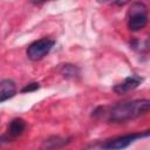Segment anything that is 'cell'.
<instances>
[{"label": "cell", "mask_w": 150, "mask_h": 150, "mask_svg": "<svg viewBox=\"0 0 150 150\" xmlns=\"http://www.w3.org/2000/svg\"><path fill=\"white\" fill-rule=\"evenodd\" d=\"M16 93V86L14 81L6 79L0 81V103L12 98Z\"/></svg>", "instance_id": "obj_7"}, {"label": "cell", "mask_w": 150, "mask_h": 150, "mask_svg": "<svg viewBox=\"0 0 150 150\" xmlns=\"http://www.w3.org/2000/svg\"><path fill=\"white\" fill-rule=\"evenodd\" d=\"M39 83H36V82H34V83H29V84H27L25 88H22V93H29V91H34V90H36V89H39Z\"/></svg>", "instance_id": "obj_10"}, {"label": "cell", "mask_w": 150, "mask_h": 150, "mask_svg": "<svg viewBox=\"0 0 150 150\" xmlns=\"http://www.w3.org/2000/svg\"><path fill=\"white\" fill-rule=\"evenodd\" d=\"M150 101L149 100H134L129 102H121L109 108L104 112L107 121L112 123H123L135 120L149 111Z\"/></svg>", "instance_id": "obj_1"}, {"label": "cell", "mask_w": 150, "mask_h": 150, "mask_svg": "<svg viewBox=\"0 0 150 150\" xmlns=\"http://www.w3.org/2000/svg\"><path fill=\"white\" fill-rule=\"evenodd\" d=\"M61 74L64 76V77H70V76H75L76 74V68L71 64H64L62 67V70H61Z\"/></svg>", "instance_id": "obj_9"}, {"label": "cell", "mask_w": 150, "mask_h": 150, "mask_svg": "<svg viewBox=\"0 0 150 150\" xmlns=\"http://www.w3.org/2000/svg\"><path fill=\"white\" fill-rule=\"evenodd\" d=\"M148 135H149V131H145L143 134H141V132H134V134H128V135L118 136V137H115V138L109 139L108 142H105L103 144V148L105 150H122V149L128 148L136 139L142 138V137H146Z\"/></svg>", "instance_id": "obj_4"}, {"label": "cell", "mask_w": 150, "mask_h": 150, "mask_svg": "<svg viewBox=\"0 0 150 150\" xmlns=\"http://www.w3.org/2000/svg\"><path fill=\"white\" fill-rule=\"evenodd\" d=\"M26 129V122L22 120V118H14L9 124H8V128H7V132L5 135V139L9 141V139H13V138H16L19 136H21L23 134Z\"/></svg>", "instance_id": "obj_6"}, {"label": "cell", "mask_w": 150, "mask_h": 150, "mask_svg": "<svg viewBox=\"0 0 150 150\" xmlns=\"http://www.w3.org/2000/svg\"><path fill=\"white\" fill-rule=\"evenodd\" d=\"M55 41L50 38H42L32 42L27 48V56L32 61H39L43 59L54 47Z\"/></svg>", "instance_id": "obj_3"}, {"label": "cell", "mask_w": 150, "mask_h": 150, "mask_svg": "<svg viewBox=\"0 0 150 150\" xmlns=\"http://www.w3.org/2000/svg\"><path fill=\"white\" fill-rule=\"evenodd\" d=\"M148 23L146 7L142 2H135L131 5L128 18V27L132 32L143 29Z\"/></svg>", "instance_id": "obj_2"}, {"label": "cell", "mask_w": 150, "mask_h": 150, "mask_svg": "<svg viewBox=\"0 0 150 150\" xmlns=\"http://www.w3.org/2000/svg\"><path fill=\"white\" fill-rule=\"evenodd\" d=\"M69 142L68 138H62V137H52V138H48L45 143V145L48 148V149H59L61 146H63L64 144H67Z\"/></svg>", "instance_id": "obj_8"}, {"label": "cell", "mask_w": 150, "mask_h": 150, "mask_svg": "<svg viewBox=\"0 0 150 150\" xmlns=\"http://www.w3.org/2000/svg\"><path fill=\"white\" fill-rule=\"evenodd\" d=\"M142 77L137 76V75H130L128 77H125L122 82L117 83L115 87H114V91L118 95H123V94H127L134 89H136L141 82H142Z\"/></svg>", "instance_id": "obj_5"}]
</instances>
